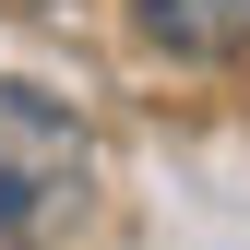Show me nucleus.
Segmentation results:
<instances>
[{
    "instance_id": "obj_1",
    "label": "nucleus",
    "mask_w": 250,
    "mask_h": 250,
    "mask_svg": "<svg viewBox=\"0 0 250 250\" xmlns=\"http://www.w3.org/2000/svg\"><path fill=\"white\" fill-rule=\"evenodd\" d=\"M96 203V131L48 83H0V250H48Z\"/></svg>"
},
{
    "instance_id": "obj_2",
    "label": "nucleus",
    "mask_w": 250,
    "mask_h": 250,
    "mask_svg": "<svg viewBox=\"0 0 250 250\" xmlns=\"http://www.w3.org/2000/svg\"><path fill=\"white\" fill-rule=\"evenodd\" d=\"M131 24L167 60H238L250 48V0H131Z\"/></svg>"
}]
</instances>
